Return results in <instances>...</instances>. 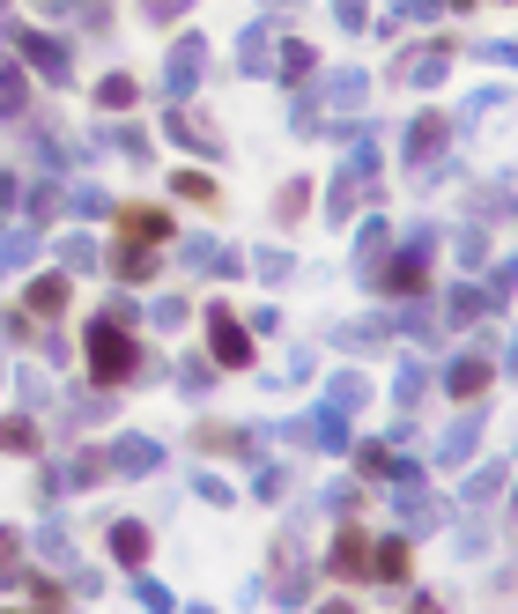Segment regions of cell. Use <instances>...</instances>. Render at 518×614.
Returning <instances> with one entry per match:
<instances>
[{"label":"cell","mask_w":518,"mask_h":614,"mask_svg":"<svg viewBox=\"0 0 518 614\" xmlns=\"http://www.w3.org/2000/svg\"><path fill=\"white\" fill-rule=\"evenodd\" d=\"M82 348H89V378H96V385H127V378H141V348H133V333L119 327V319H96Z\"/></svg>","instance_id":"6da1fadb"},{"label":"cell","mask_w":518,"mask_h":614,"mask_svg":"<svg viewBox=\"0 0 518 614\" xmlns=\"http://www.w3.org/2000/svg\"><path fill=\"white\" fill-rule=\"evenodd\" d=\"M208 348H216V363H252V333L237 327V311H230V304L208 311Z\"/></svg>","instance_id":"7a4b0ae2"},{"label":"cell","mask_w":518,"mask_h":614,"mask_svg":"<svg viewBox=\"0 0 518 614\" xmlns=\"http://www.w3.org/2000/svg\"><path fill=\"white\" fill-rule=\"evenodd\" d=\"M119 238L127 245H156V238H171V215L164 207H119Z\"/></svg>","instance_id":"3957f363"},{"label":"cell","mask_w":518,"mask_h":614,"mask_svg":"<svg viewBox=\"0 0 518 614\" xmlns=\"http://www.w3.org/2000/svg\"><path fill=\"white\" fill-rule=\"evenodd\" d=\"M444 67H452V44H423V52H400V82H415V89H430Z\"/></svg>","instance_id":"277c9868"},{"label":"cell","mask_w":518,"mask_h":614,"mask_svg":"<svg viewBox=\"0 0 518 614\" xmlns=\"http://www.w3.org/2000/svg\"><path fill=\"white\" fill-rule=\"evenodd\" d=\"M363 571H371V577H386V585H400V577L415 571V548H407V533H400V540H378Z\"/></svg>","instance_id":"5b68a950"},{"label":"cell","mask_w":518,"mask_h":614,"mask_svg":"<svg viewBox=\"0 0 518 614\" xmlns=\"http://www.w3.org/2000/svg\"><path fill=\"white\" fill-rule=\"evenodd\" d=\"M200 67H208V44H200V38H178V52H171V82H164V89H171V97H185V89L200 82Z\"/></svg>","instance_id":"8992f818"},{"label":"cell","mask_w":518,"mask_h":614,"mask_svg":"<svg viewBox=\"0 0 518 614\" xmlns=\"http://www.w3.org/2000/svg\"><path fill=\"white\" fill-rule=\"evenodd\" d=\"M363 563H371L363 533H355V526H341V533H334V555H326V571H334V577H371Z\"/></svg>","instance_id":"52a82bcc"},{"label":"cell","mask_w":518,"mask_h":614,"mask_svg":"<svg viewBox=\"0 0 518 614\" xmlns=\"http://www.w3.org/2000/svg\"><path fill=\"white\" fill-rule=\"evenodd\" d=\"M15 44H23V60H30L38 75H52V82L67 75V52H60V44H52V38H38V30H15Z\"/></svg>","instance_id":"ba28073f"},{"label":"cell","mask_w":518,"mask_h":614,"mask_svg":"<svg viewBox=\"0 0 518 614\" xmlns=\"http://www.w3.org/2000/svg\"><path fill=\"white\" fill-rule=\"evenodd\" d=\"M444 133H452V119H415V133H407V164H430L437 149H444Z\"/></svg>","instance_id":"9c48e42d"},{"label":"cell","mask_w":518,"mask_h":614,"mask_svg":"<svg viewBox=\"0 0 518 614\" xmlns=\"http://www.w3.org/2000/svg\"><path fill=\"white\" fill-rule=\"evenodd\" d=\"M104 466H119V474H148V466H156V445H148V437H119V445L104 451Z\"/></svg>","instance_id":"30bf717a"},{"label":"cell","mask_w":518,"mask_h":614,"mask_svg":"<svg viewBox=\"0 0 518 614\" xmlns=\"http://www.w3.org/2000/svg\"><path fill=\"white\" fill-rule=\"evenodd\" d=\"M112 555H119L127 571H141V563H148V526H133V519H119V526H112Z\"/></svg>","instance_id":"8fae6325"},{"label":"cell","mask_w":518,"mask_h":614,"mask_svg":"<svg viewBox=\"0 0 518 614\" xmlns=\"http://www.w3.org/2000/svg\"><path fill=\"white\" fill-rule=\"evenodd\" d=\"M171 141L200 149V156H216V149H222V141H216V126H208V119H185V112H171Z\"/></svg>","instance_id":"7c38bea8"},{"label":"cell","mask_w":518,"mask_h":614,"mask_svg":"<svg viewBox=\"0 0 518 614\" xmlns=\"http://www.w3.org/2000/svg\"><path fill=\"white\" fill-rule=\"evenodd\" d=\"M444 385H452V393H459V400H475L481 385H489V363H481V356H459V363L444 370Z\"/></svg>","instance_id":"4fadbf2b"},{"label":"cell","mask_w":518,"mask_h":614,"mask_svg":"<svg viewBox=\"0 0 518 614\" xmlns=\"http://www.w3.org/2000/svg\"><path fill=\"white\" fill-rule=\"evenodd\" d=\"M156 274V252L148 245H119V282H148Z\"/></svg>","instance_id":"5bb4252c"},{"label":"cell","mask_w":518,"mask_h":614,"mask_svg":"<svg viewBox=\"0 0 518 614\" xmlns=\"http://www.w3.org/2000/svg\"><path fill=\"white\" fill-rule=\"evenodd\" d=\"M23 311H67V282H60V274L30 282V304H23Z\"/></svg>","instance_id":"9a60e30c"},{"label":"cell","mask_w":518,"mask_h":614,"mask_svg":"<svg viewBox=\"0 0 518 614\" xmlns=\"http://www.w3.org/2000/svg\"><path fill=\"white\" fill-rule=\"evenodd\" d=\"M0 451H38V430H30V414H8V422H0Z\"/></svg>","instance_id":"2e32d148"},{"label":"cell","mask_w":518,"mask_h":614,"mask_svg":"<svg viewBox=\"0 0 518 614\" xmlns=\"http://www.w3.org/2000/svg\"><path fill=\"white\" fill-rule=\"evenodd\" d=\"M400 526H407V533H430L437 526V503H423V496L407 489V496H400Z\"/></svg>","instance_id":"e0dca14e"},{"label":"cell","mask_w":518,"mask_h":614,"mask_svg":"<svg viewBox=\"0 0 518 614\" xmlns=\"http://www.w3.org/2000/svg\"><path fill=\"white\" fill-rule=\"evenodd\" d=\"M96 104H104V112H127V104H133V82H127V75H104V82H96Z\"/></svg>","instance_id":"ac0fdd59"},{"label":"cell","mask_w":518,"mask_h":614,"mask_svg":"<svg viewBox=\"0 0 518 614\" xmlns=\"http://www.w3.org/2000/svg\"><path fill=\"white\" fill-rule=\"evenodd\" d=\"M326 408H341V414L363 408V378H355V370H341V378H334V400H326Z\"/></svg>","instance_id":"d6986e66"},{"label":"cell","mask_w":518,"mask_h":614,"mask_svg":"<svg viewBox=\"0 0 518 614\" xmlns=\"http://www.w3.org/2000/svg\"><path fill=\"white\" fill-rule=\"evenodd\" d=\"M355 466H363V474H400V451H386V445H363V451H355Z\"/></svg>","instance_id":"ffe728a7"},{"label":"cell","mask_w":518,"mask_h":614,"mask_svg":"<svg viewBox=\"0 0 518 614\" xmlns=\"http://www.w3.org/2000/svg\"><path fill=\"white\" fill-rule=\"evenodd\" d=\"M178 385H185V393H208V385H216V363H208V356H193V363L178 370Z\"/></svg>","instance_id":"44dd1931"},{"label":"cell","mask_w":518,"mask_h":614,"mask_svg":"<svg viewBox=\"0 0 518 614\" xmlns=\"http://www.w3.org/2000/svg\"><path fill=\"white\" fill-rule=\"evenodd\" d=\"M386 289H407V296H415V289H423V259L407 252V259H400V267L386 274Z\"/></svg>","instance_id":"7402d4cb"},{"label":"cell","mask_w":518,"mask_h":614,"mask_svg":"<svg viewBox=\"0 0 518 614\" xmlns=\"http://www.w3.org/2000/svg\"><path fill=\"white\" fill-rule=\"evenodd\" d=\"M178 201H216V186H208V178H200V170H178Z\"/></svg>","instance_id":"603a6c76"},{"label":"cell","mask_w":518,"mask_h":614,"mask_svg":"<svg viewBox=\"0 0 518 614\" xmlns=\"http://www.w3.org/2000/svg\"><path fill=\"white\" fill-rule=\"evenodd\" d=\"M444 311H452L459 327H467V319H481V289H452V304H444Z\"/></svg>","instance_id":"cb8c5ba5"},{"label":"cell","mask_w":518,"mask_h":614,"mask_svg":"<svg viewBox=\"0 0 518 614\" xmlns=\"http://www.w3.org/2000/svg\"><path fill=\"white\" fill-rule=\"evenodd\" d=\"M459 459H475V430H467V422L444 437V466H459Z\"/></svg>","instance_id":"d4e9b609"},{"label":"cell","mask_w":518,"mask_h":614,"mask_svg":"<svg viewBox=\"0 0 518 614\" xmlns=\"http://www.w3.org/2000/svg\"><path fill=\"white\" fill-rule=\"evenodd\" d=\"M303 201H311V186H282V201H274V215H282V222H297V215H303Z\"/></svg>","instance_id":"484cf974"},{"label":"cell","mask_w":518,"mask_h":614,"mask_svg":"<svg viewBox=\"0 0 518 614\" xmlns=\"http://www.w3.org/2000/svg\"><path fill=\"white\" fill-rule=\"evenodd\" d=\"M378 252H386V222L363 230V274H378Z\"/></svg>","instance_id":"4316f807"},{"label":"cell","mask_w":518,"mask_h":614,"mask_svg":"<svg viewBox=\"0 0 518 614\" xmlns=\"http://www.w3.org/2000/svg\"><path fill=\"white\" fill-rule=\"evenodd\" d=\"M0 112H23V75L15 67H0Z\"/></svg>","instance_id":"83f0119b"},{"label":"cell","mask_w":518,"mask_h":614,"mask_svg":"<svg viewBox=\"0 0 518 614\" xmlns=\"http://www.w3.org/2000/svg\"><path fill=\"white\" fill-rule=\"evenodd\" d=\"M282 75H311V44H282Z\"/></svg>","instance_id":"f1b7e54d"},{"label":"cell","mask_w":518,"mask_h":614,"mask_svg":"<svg viewBox=\"0 0 518 614\" xmlns=\"http://www.w3.org/2000/svg\"><path fill=\"white\" fill-rule=\"evenodd\" d=\"M237 60H245V67H259V60H267V30H245V44H237Z\"/></svg>","instance_id":"f546056e"},{"label":"cell","mask_w":518,"mask_h":614,"mask_svg":"<svg viewBox=\"0 0 518 614\" xmlns=\"http://www.w3.org/2000/svg\"><path fill=\"white\" fill-rule=\"evenodd\" d=\"M67 267H96V245L89 238H67Z\"/></svg>","instance_id":"4dcf8cb0"},{"label":"cell","mask_w":518,"mask_h":614,"mask_svg":"<svg viewBox=\"0 0 518 614\" xmlns=\"http://www.w3.org/2000/svg\"><path fill=\"white\" fill-rule=\"evenodd\" d=\"M15 548H23V540H15V533L0 526V577H15Z\"/></svg>","instance_id":"1f68e13d"},{"label":"cell","mask_w":518,"mask_h":614,"mask_svg":"<svg viewBox=\"0 0 518 614\" xmlns=\"http://www.w3.org/2000/svg\"><path fill=\"white\" fill-rule=\"evenodd\" d=\"M8 215H15V178L0 170V222H8Z\"/></svg>","instance_id":"d6a6232c"}]
</instances>
